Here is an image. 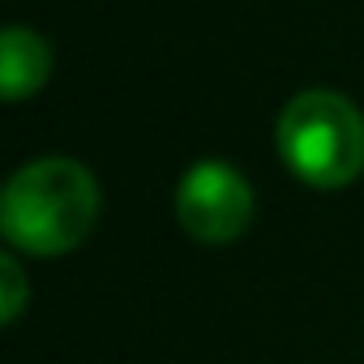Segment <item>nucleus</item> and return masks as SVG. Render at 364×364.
<instances>
[{
    "instance_id": "obj_1",
    "label": "nucleus",
    "mask_w": 364,
    "mask_h": 364,
    "mask_svg": "<svg viewBox=\"0 0 364 364\" xmlns=\"http://www.w3.org/2000/svg\"><path fill=\"white\" fill-rule=\"evenodd\" d=\"M99 219L95 176L65 154H48L9 176L0 193V236L35 257L77 249Z\"/></svg>"
},
{
    "instance_id": "obj_2",
    "label": "nucleus",
    "mask_w": 364,
    "mask_h": 364,
    "mask_svg": "<svg viewBox=\"0 0 364 364\" xmlns=\"http://www.w3.org/2000/svg\"><path fill=\"white\" fill-rule=\"evenodd\" d=\"M274 141L283 163L313 189H343L364 167V116L334 90H300L283 107Z\"/></svg>"
},
{
    "instance_id": "obj_3",
    "label": "nucleus",
    "mask_w": 364,
    "mask_h": 364,
    "mask_svg": "<svg viewBox=\"0 0 364 364\" xmlns=\"http://www.w3.org/2000/svg\"><path fill=\"white\" fill-rule=\"evenodd\" d=\"M176 219L202 245H232L253 223V189L236 167L202 159L176 189Z\"/></svg>"
},
{
    "instance_id": "obj_4",
    "label": "nucleus",
    "mask_w": 364,
    "mask_h": 364,
    "mask_svg": "<svg viewBox=\"0 0 364 364\" xmlns=\"http://www.w3.org/2000/svg\"><path fill=\"white\" fill-rule=\"evenodd\" d=\"M48 73H52V48L35 31L9 26L0 39V95H5V103H22L39 95Z\"/></svg>"
},
{
    "instance_id": "obj_5",
    "label": "nucleus",
    "mask_w": 364,
    "mask_h": 364,
    "mask_svg": "<svg viewBox=\"0 0 364 364\" xmlns=\"http://www.w3.org/2000/svg\"><path fill=\"white\" fill-rule=\"evenodd\" d=\"M26 274H22V266H18V257L14 253H5L0 257V321H18L22 317V309H26Z\"/></svg>"
}]
</instances>
